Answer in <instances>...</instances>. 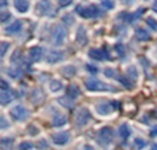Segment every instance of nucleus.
Returning a JSON list of instances; mask_svg holds the SVG:
<instances>
[{"instance_id": "nucleus-1", "label": "nucleus", "mask_w": 157, "mask_h": 150, "mask_svg": "<svg viewBox=\"0 0 157 150\" xmlns=\"http://www.w3.org/2000/svg\"><path fill=\"white\" fill-rule=\"evenodd\" d=\"M86 88L90 91H114L113 87H110V85L105 84V83L99 81V80H95V79L86 80Z\"/></svg>"}, {"instance_id": "nucleus-2", "label": "nucleus", "mask_w": 157, "mask_h": 150, "mask_svg": "<svg viewBox=\"0 0 157 150\" xmlns=\"http://www.w3.org/2000/svg\"><path fill=\"white\" fill-rule=\"evenodd\" d=\"M77 13L80 14L83 18H97L101 15L99 8L95 4H90L87 7H77Z\"/></svg>"}, {"instance_id": "nucleus-3", "label": "nucleus", "mask_w": 157, "mask_h": 150, "mask_svg": "<svg viewBox=\"0 0 157 150\" xmlns=\"http://www.w3.org/2000/svg\"><path fill=\"white\" fill-rule=\"evenodd\" d=\"M10 116L14 118L15 121H25L29 117V112L25 106L22 105H18V106H14L10 112Z\"/></svg>"}, {"instance_id": "nucleus-4", "label": "nucleus", "mask_w": 157, "mask_h": 150, "mask_svg": "<svg viewBox=\"0 0 157 150\" xmlns=\"http://www.w3.org/2000/svg\"><path fill=\"white\" fill-rule=\"evenodd\" d=\"M66 29L63 26H61V25H58V26L54 28V32H52V43L55 44V46H61V44L65 43L66 40Z\"/></svg>"}, {"instance_id": "nucleus-5", "label": "nucleus", "mask_w": 157, "mask_h": 150, "mask_svg": "<svg viewBox=\"0 0 157 150\" xmlns=\"http://www.w3.org/2000/svg\"><path fill=\"white\" fill-rule=\"evenodd\" d=\"M91 120V114H90V112L86 109V107H81V109H78L76 112V114H75V123H76L77 127H83L86 126L88 121Z\"/></svg>"}, {"instance_id": "nucleus-6", "label": "nucleus", "mask_w": 157, "mask_h": 150, "mask_svg": "<svg viewBox=\"0 0 157 150\" xmlns=\"http://www.w3.org/2000/svg\"><path fill=\"white\" fill-rule=\"evenodd\" d=\"M69 139H71V134L69 132H58V134L52 135V142L59 146L66 145L69 142Z\"/></svg>"}, {"instance_id": "nucleus-7", "label": "nucleus", "mask_w": 157, "mask_h": 150, "mask_svg": "<svg viewBox=\"0 0 157 150\" xmlns=\"http://www.w3.org/2000/svg\"><path fill=\"white\" fill-rule=\"evenodd\" d=\"M114 109H116V107L113 106V102H112V103H99V105H97V112L102 116L109 114V113H112Z\"/></svg>"}, {"instance_id": "nucleus-8", "label": "nucleus", "mask_w": 157, "mask_h": 150, "mask_svg": "<svg viewBox=\"0 0 157 150\" xmlns=\"http://www.w3.org/2000/svg\"><path fill=\"white\" fill-rule=\"evenodd\" d=\"M43 57V48L41 47H33L29 50V58L32 62H37Z\"/></svg>"}, {"instance_id": "nucleus-9", "label": "nucleus", "mask_w": 157, "mask_h": 150, "mask_svg": "<svg viewBox=\"0 0 157 150\" xmlns=\"http://www.w3.org/2000/svg\"><path fill=\"white\" fill-rule=\"evenodd\" d=\"M62 58H63V52L52 50V51H50L48 55H47V62L48 63H57V62H59V61H62Z\"/></svg>"}, {"instance_id": "nucleus-10", "label": "nucleus", "mask_w": 157, "mask_h": 150, "mask_svg": "<svg viewBox=\"0 0 157 150\" xmlns=\"http://www.w3.org/2000/svg\"><path fill=\"white\" fill-rule=\"evenodd\" d=\"M112 138H113V131L110 127H103L99 131V139L103 142H110Z\"/></svg>"}, {"instance_id": "nucleus-11", "label": "nucleus", "mask_w": 157, "mask_h": 150, "mask_svg": "<svg viewBox=\"0 0 157 150\" xmlns=\"http://www.w3.org/2000/svg\"><path fill=\"white\" fill-rule=\"evenodd\" d=\"M90 57L92 58V59H97V61H102L103 58L108 57L109 58V54H106L103 50H98V48H92L90 50Z\"/></svg>"}, {"instance_id": "nucleus-12", "label": "nucleus", "mask_w": 157, "mask_h": 150, "mask_svg": "<svg viewBox=\"0 0 157 150\" xmlns=\"http://www.w3.org/2000/svg\"><path fill=\"white\" fill-rule=\"evenodd\" d=\"M14 7L19 13H26L29 10V2L28 0H14Z\"/></svg>"}, {"instance_id": "nucleus-13", "label": "nucleus", "mask_w": 157, "mask_h": 150, "mask_svg": "<svg viewBox=\"0 0 157 150\" xmlns=\"http://www.w3.org/2000/svg\"><path fill=\"white\" fill-rule=\"evenodd\" d=\"M30 101L33 102V103H41V102L44 101V92L41 90H35L32 94H30Z\"/></svg>"}, {"instance_id": "nucleus-14", "label": "nucleus", "mask_w": 157, "mask_h": 150, "mask_svg": "<svg viewBox=\"0 0 157 150\" xmlns=\"http://www.w3.org/2000/svg\"><path fill=\"white\" fill-rule=\"evenodd\" d=\"M50 10H51V4H50L48 0H41V2H39V4H37V13L39 14L44 15V14H47Z\"/></svg>"}, {"instance_id": "nucleus-15", "label": "nucleus", "mask_w": 157, "mask_h": 150, "mask_svg": "<svg viewBox=\"0 0 157 150\" xmlns=\"http://www.w3.org/2000/svg\"><path fill=\"white\" fill-rule=\"evenodd\" d=\"M14 145V139L10 137H3L0 139V149L2 150H11Z\"/></svg>"}, {"instance_id": "nucleus-16", "label": "nucleus", "mask_w": 157, "mask_h": 150, "mask_svg": "<svg viewBox=\"0 0 157 150\" xmlns=\"http://www.w3.org/2000/svg\"><path fill=\"white\" fill-rule=\"evenodd\" d=\"M66 92H68V96L71 99H76L80 96V88L76 84H71L68 87V90H66Z\"/></svg>"}, {"instance_id": "nucleus-17", "label": "nucleus", "mask_w": 157, "mask_h": 150, "mask_svg": "<svg viewBox=\"0 0 157 150\" xmlns=\"http://www.w3.org/2000/svg\"><path fill=\"white\" fill-rule=\"evenodd\" d=\"M135 36H136V39H138V40H141V41H147L150 39V35L147 33L146 29H144V28H136Z\"/></svg>"}, {"instance_id": "nucleus-18", "label": "nucleus", "mask_w": 157, "mask_h": 150, "mask_svg": "<svg viewBox=\"0 0 157 150\" xmlns=\"http://www.w3.org/2000/svg\"><path fill=\"white\" fill-rule=\"evenodd\" d=\"M21 28H22L21 21H15V22H13L10 26L6 28V33H8V35H14V33H18L19 30H21Z\"/></svg>"}, {"instance_id": "nucleus-19", "label": "nucleus", "mask_w": 157, "mask_h": 150, "mask_svg": "<svg viewBox=\"0 0 157 150\" xmlns=\"http://www.w3.org/2000/svg\"><path fill=\"white\" fill-rule=\"evenodd\" d=\"M66 121H68L66 116L58 113V114H55L54 117H52V126L54 127H61V126H63V124H66Z\"/></svg>"}, {"instance_id": "nucleus-20", "label": "nucleus", "mask_w": 157, "mask_h": 150, "mask_svg": "<svg viewBox=\"0 0 157 150\" xmlns=\"http://www.w3.org/2000/svg\"><path fill=\"white\" fill-rule=\"evenodd\" d=\"M76 39H77L78 44H81V46H83V44H86V43H87V33H86V29H84L83 26H80V28H78Z\"/></svg>"}, {"instance_id": "nucleus-21", "label": "nucleus", "mask_w": 157, "mask_h": 150, "mask_svg": "<svg viewBox=\"0 0 157 150\" xmlns=\"http://www.w3.org/2000/svg\"><path fill=\"white\" fill-rule=\"evenodd\" d=\"M119 134H120V137H121L123 139H127V138L130 137V134H131L130 127H128L127 124H121L120 128H119Z\"/></svg>"}, {"instance_id": "nucleus-22", "label": "nucleus", "mask_w": 157, "mask_h": 150, "mask_svg": "<svg viewBox=\"0 0 157 150\" xmlns=\"http://www.w3.org/2000/svg\"><path fill=\"white\" fill-rule=\"evenodd\" d=\"M13 101V95L7 91H0V103H8Z\"/></svg>"}, {"instance_id": "nucleus-23", "label": "nucleus", "mask_w": 157, "mask_h": 150, "mask_svg": "<svg viewBox=\"0 0 157 150\" xmlns=\"http://www.w3.org/2000/svg\"><path fill=\"white\" fill-rule=\"evenodd\" d=\"M50 90L52 91V92H58V91L62 90V83L59 81V80H52L51 83H50Z\"/></svg>"}, {"instance_id": "nucleus-24", "label": "nucleus", "mask_w": 157, "mask_h": 150, "mask_svg": "<svg viewBox=\"0 0 157 150\" xmlns=\"http://www.w3.org/2000/svg\"><path fill=\"white\" fill-rule=\"evenodd\" d=\"M146 146V141L144 139V138H135L134 139V148L136 150H142Z\"/></svg>"}, {"instance_id": "nucleus-25", "label": "nucleus", "mask_w": 157, "mask_h": 150, "mask_svg": "<svg viewBox=\"0 0 157 150\" xmlns=\"http://www.w3.org/2000/svg\"><path fill=\"white\" fill-rule=\"evenodd\" d=\"M62 73L65 74L66 77H72V76H75V74H76V68H75V66H72V65L65 66V68L62 69Z\"/></svg>"}, {"instance_id": "nucleus-26", "label": "nucleus", "mask_w": 157, "mask_h": 150, "mask_svg": "<svg viewBox=\"0 0 157 150\" xmlns=\"http://www.w3.org/2000/svg\"><path fill=\"white\" fill-rule=\"evenodd\" d=\"M146 24H147V26L152 28L153 30H157V21L153 18V17H147V18H146Z\"/></svg>"}, {"instance_id": "nucleus-27", "label": "nucleus", "mask_w": 157, "mask_h": 150, "mask_svg": "<svg viewBox=\"0 0 157 150\" xmlns=\"http://www.w3.org/2000/svg\"><path fill=\"white\" fill-rule=\"evenodd\" d=\"M59 103H62V106L69 107L71 109L73 105V99H68V98H59Z\"/></svg>"}, {"instance_id": "nucleus-28", "label": "nucleus", "mask_w": 157, "mask_h": 150, "mask_svg": "<svg viewBox=\"0 0 157 150\" xmlns=\"http://www.w3.org/2000/svg\"><path fill=\"white\" fill-rule=\"evenodd\" d=\"M7 127H10L8 120L4 117V116H0V129H4V128H7Z\"/></svg>"}, {"instance_id": "nucleus-29", "label": "nucleus", "mask_w": 157, "mask_h": 150, "mask_svg": "<svg viewBox=\"0 0 157 150\" xmlns=\"http://www.w3.org/2000/svg\"><path fill=\"white\" fill-rule=\"evenodd\" d=\"M117 79H119V81H121V83H123V85H125L127 88H131V87H132V84H130L131 81L127 79V77H124V76H119Z\"/></svg>"}, {"instance_id": "nucleus-30", "label": "nucleus", "mask_w": 157, "mask_h": 150, "mask_svg": "<svg viewBox=\"0 0 157 150\" xmlns=\"http://www.w3.org/2000/svg\"><path fill=\"white\" fill-rule=\"evenodd\" d=\"M11 18V14L8 11H0V22H4Z\"/></svg>"}, {"instance_id": "nucleus-31", "label": "nucleus", "mask_w": 157, "mask_h": 150, "mask_svg": "<svg viewBox=\"0 0 157 150\" xmlns=\"http://www.w3.org/2000/svg\"><path fill=\"white\" fill-rule=\"evenodd\" d=\"M33 149V145L30 142H22L19 145V150H32Z\"/></svg>"}, {"instance_id": "nucleus-32", "label": "nucleus", "mask_w": 157, "mask_h": 150, "mask_svg": "<svg viewBox=\"0 0 157 150\" xmlns=\"http://www.w3.org/2000/svg\"><path fill=\"white\" fill-rule=\"evenodd\" d=\"M102 6L106 8V10H112V8L114 7V4H113L112 0H102Z\"/></svg>"}, {"instance_id": "nucleus-33", "label": "nucleus", "mask_w": 157, "mask_h": 150, "mask_svg": "<svg viewBox=\"0 0 157 150\" xmlns=\"http://www.w3.org/2000/svg\"><path fill=\"white\" fill-rule=\"evenodd\" d=\"M7 50H8V43H0V57H3L7 52Z\"/></svg>"}, {"instance_id": "nucleus-34", "label": "nucleus", "mask_w": 157, "mask_h": 150, "mask_svg": "<svg viewBox=\"0 0 157 150\" xmlns=\"http://www.w3.org/2000/svg\"><path fill=\"white\" fill-rule=\"evenodd\" d=\"M8 74L13 77H19L21 76V70L19 69H8Z\"/></svg>"}, {"instance_id": "nucleus-35", "label": "nucleus", "mask_w": 157, "mask_h": 150, "mask_svg": "<svg viewBox=\"0 0 157 150\" xmlns=\"http://www.w3.org/2000/svg\"><path fill=\"white\" fill-rule=\"evenodd\" d=\"M8 87H10V84H8V83L6 81V80H3L2 77H0V88H2L3 91H6Z\"/></svg>"}, {"instance_id": "nucleus-36", "label": "nucleus", "mask_w": 157, "mask_h": 150, "mask_svg": "<svg viewBox=\"0 0 157 150\" xmlns=\"http://www.w3.org/2000/svg\"><path fill=\"white\" fill-rule=\"evenodd\" d=\"M73 0H59V6L61 7H68L69 4H72Z\"/></svg>"}, {"instance_id": "nucleus-37", "label": "nucleus", "mask_w": 157, "mask_h": 150, "mask_svg": "<svg viewBox=\"0 0 157 150\" xmlns=\"http://www.w3.org/2000/svg\"><path fill=\"white\" fill-rule=\"evenodd\" d=\"M86 69H87V70H90V73H92V74L98 73V69H97V68H95V66H91V65H87V66H86Z\"/></svg>"}, {"instance_id": "nucleus-38", "label": "nucleus", "mask_w": 157, "mask_h": 150, "mask_svg": "<svg viewBox=\"0 0 157 150\" xmlns=\"http://www.w3.org/2000/svg\"><path fill=\"white\" fill-rule=\"evenodd\" d=\"M113 69H105V76L106 77H114V73H113Z\"/></svg>"}, {"instance_id": "nucleus-39", "label": "nucleus", "mask_w": 157, "mask_h": 150, "mask_svg": "<svg viewBox=\"0 0 157 150\" xmlns=\"http://www.w3.org/2000/svg\"><path fill=\"white\" fill-rule=\"evenodd\" d=\"M116 51H117V54H120V55H123V54H124V51H123V46H121V44H117V46H116Z\"/></svg>"}, {"instance_id": "nucleus-40", "label": "nucleus", "mask_w": 157, "mask_h": 150, "mask_svg": "<svg viewBox=\"0 0 157 150\" xmlns=\"http://www.w3.org/2000/svg\"><path fill=\"white\" fill-rule=\"evenodd\" d=\"M37 146H39V148H40V149H46V148H47V143H46V141H39Z\"/></svg>"}, {"instance_id": "nucleus-41", "label": "nucleus", "mask_w": 157, "mask_h": 150, "mask_svg": "<svg viewBox=\"0 0 157 150\" xmlns=\"http://www.w3.org/2000/svg\"><path fill=\"white\" fill-rule=\"evenodd\" d=\"M63 21H66V24H69V25L73 22V21H72V18H71V15H65V17H63Z\"/></svg>"}, {"instance_id": "nucleus-42", "label": "nucleus", "mask_w": 157, "mask_h": 150, "mask_svg": "<svg viewBox=\"0 0 157 150\" xmlns=\"http://www.w3.org/2000/svg\"><path fill=\"white\" fill-rule=\"evenodd\" d=\"M150 135H152V137H156V135H157V126L152 128V131H150Z\"/></svg>"}, {"instance_id": "nucleus-43", "label": "nucleus", "mask_w": 157, "mask_h": 150, "mask_svg": "<svg viewBox=\"0 0 157 150\" xmlns=\"http://www.w3.org/2000/svg\"><path fill=\"white\" fill-rule=\"evenodd\" d=\"M33 127H35V126H32V127H30V128H29V134L35 135V134H37V129H36V128H33Z\"/></svg>"}, {"instance_id": "nucleus-44", "label": "nucleus", "mask_w": 157, "mask_h": 150, "mask_svg": "<svg viewBox=\"0 0 157 150\" xmlns=\"http://www.w3.org/2000/svg\"><path fill=\"white\" fill-rule=\"evenodd\" d=\"M123 3H124V4H127V6H130V4H132L134 2H135V0H121Z\"/></svg>"}, {"instance_id": "nucleus-45", "label": "nucleus", "mask_w": 157, "mask_h": 150, "mask_svg": "<svg viewBox=\"0 0 157 150\" xmlns=\"http://www.w3.org/2000/svg\"><path fill=\"white\" fill-rule=\"evenodd\" d=\"M152 8H153V10H155V11H156V13H157V0H156V2H155V3H153Z\"/></svg>"}, {"instance_id": "nucleus-46", "label": "nucleus", "mask_w": 157, "mask_h": 150, "mask_svg": "<svg viewBox=\"0 0 157 150\" xmlns=\"http://www.w3.org/2000/svg\"><path fill=\"white\" fill-rule=\"evenodd\" d=\"M153 150H157V145H153Z\"/></svg>"}]
</instances>
